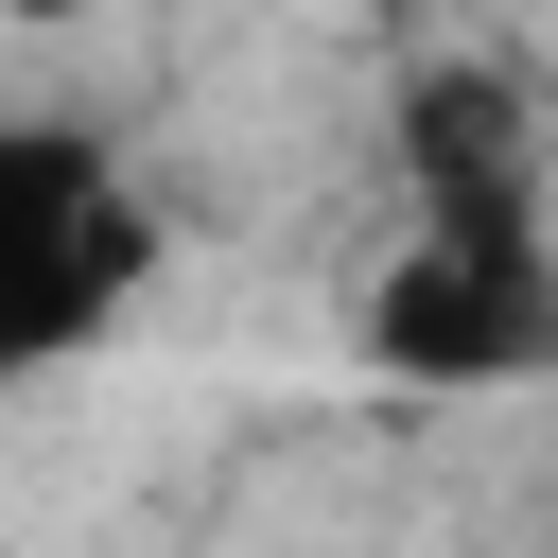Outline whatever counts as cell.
I'll list each match as a JSON object with an SVG mask.
<instances>
[{
  "instance_id": "cell-3",
  "label": "cell",
  "mask_w": 558,
  "mask_h": 558,
  "mask_svg": "<svg viewBox=\"0 0 558 558\" xmlns=\"http://www.w3.org/2000/svg\"><path fill=\"white\" fill-rule=\"evenodd\" d=\"M0 17H87V0H0Z\"/></svg>"
},
{
  "instance_id": "cell-1",
  "label": "cell",
  "mask_w": 558,
  "mask_h": 558,
  "mask_svg": "<svg viewBox=\"0 0 558 558\" xmlns=\"http://www.w3.org/2000/svg\"><path fill=\"white\" fill-rule=\"evenodd\" d=\"M401 244L366 279V366L384 384H541L558 366V209H541V87L506 52H453L401 87Z\"/></svg>"
},
{
  "instance_id": "cell-2",
  "label": "cell",
  "mask_w": 558,
  "mask_h": 558,
  "mask_svg": "<svg viewBox=\"0 0 558 558\" xmlns=\"http://www.w3.org/2000/svg\"><path fill=\"white\" fill-rule=\"evenodd\" d=\"M157 296V192L70 105H0V384L87 366Z\"/></svg>"
}]
</instances>
